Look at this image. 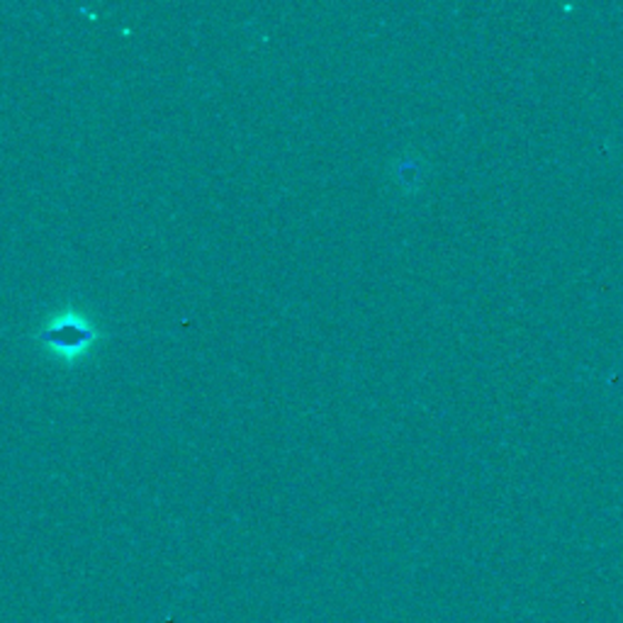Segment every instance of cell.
I'll return each instance as SVG.
<instances>
[{"label":"cell","instance_id":"6da1fadb","mask_svg":"<svg viewBox=\"0 0 623 623\" xmlns=\"http://www.w3.org/2000/svg\"><path fill=\"white\" fill-rule=\"evenodd\" d=\"M100 336L103 334L91 316L73 308L49 314L44 324L37 329V341L63 363L79 361L96 346Z\"/></svg>","mask_w":623,"mask_h":623}]
</instances>
